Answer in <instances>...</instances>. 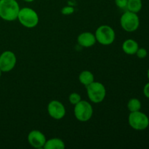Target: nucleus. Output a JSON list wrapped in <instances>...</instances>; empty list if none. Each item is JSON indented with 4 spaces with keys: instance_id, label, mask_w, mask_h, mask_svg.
Wrapping results in <instances>:
<instances>
[{
    "instance_id": "obj_5",
    "label": "nucleus",
    "mask_w": 149,
    "mask_h": 149,
    "mask_svg": "<svg viewBox=\"0 0 149 149\" xmlns=\"http://www.w3.org/2000/svg\"><path fill=\"white\" fill-rule=\"evenodd\" d=\"M74 113L77 120L81 122H86L93 116V106L89 102L81 100L74 106Z\"/></svg>"
},
{
    "instance_id": "obj_15",
    "label": "nucleus",
    "mask_w": 149,
    "mask_h": 149,
    "mask_svg": "<svg viewBox=\"0 0 149 149\" xmlns=\"http://www.w3.org/2000/svg\"><path fill=\"white\" fill-rule=\"evenodd\" d=\"M143 7L142 0H128L127 9L128 11L138 13Z\"/></svg>"
},
{
    "instance_id": "obj_20",
    "label": "nucleus",
    "mask_w": 149,
    "mask_h": 149,
    "mask_svg": "<svg viewBox=\"0 0 149 149\" xmlns=\"http://www.w3.org/2000/svg\"><path fill=\"white\" fill-rule=\"evenodd\" d=\"M128 0H115V4L119 9H127Z\"/></svg>"
},
{
    "instance_id": "obj_1",
    "label": "nucleus",
    "mask_w": 149,
    "mask_h": 149,
    "mask_svg": "<svg viewBox=\"0 0 149 149\" xmlns=\"http://www.w3.org/2000/svg\"><path fill=\"white\" fill-rule=\"evenodd\" d=\"M20 9L18 2L16 0H0V17L4 20H15Z\"/></svg>"
},
{
    "instance_id": "obj_18",
    "label": "nucleus",
    "mask_w": 149,
    "mask_h": 149,
    "mask_svg": "<svg viewBox=\"0 0 149 149\" xmlns=\"http://www.w3.org/2000/svg\"><path fill=\"white\" fill-rule=\"evenodd\" d=\"M135 55H137L138 58L140 59H143V58H146L148 55V52H147L146 49L143 47H141V48H138V49L137 50L136 53Z\"/></svg>"
},
{
    "instance_id": "obj_23",
    "label": "nucleus",
    "mask_w": 149,
    "mask_h": 149,
    "mask_svg": "<svg viewBox=\"0 0 149 149\" xmlns=\"http://www.w3.org/2000/svg\"><path fill=\"white\" fill-rule=\"evenodd\" d=\"M147 77H148V79H149V68L148 70V72H147Z\"/></svg>"
},
{
    "instance_id": "obj_3",
    "label": "nucleus",
    "mask_w": 149,
    "mask_h": 149,
    "mask_svg": "<svg viewBox=\"0 0 149 149\" xmlns=\"http://www.w3.org/2000/svg\"><path fill=\"white\" fill-rule=\"evenodd\" d=\"M96 40L100 45L108 46L113 43L116 39V33L112 27L108 25L99 26L95 33Z\"/></svg>"
},
{
    "instance_id": "obj_11",
    "label": "nucleus",
    "mask_w": 149,
    "mask_h": 149,
    "mask_svg": "<svg viewBox=\"0 0 149 149\" xmlns=\"http://www.w3.org/2000/svg\"><path fill=\"white\" fill-rule=\"evenodd\" d=\"M96 38L95 34L91 32H83L80 33L77 37V42L79 45L83 47H91L95 45Z\"/></svg>"
},
{
    "instance_id": "obj_7",
    "label": "nucleus",
    "mask_w": 149,
    "mask_h": 149,
    "mask_svg": "<svg viewBox=\"0 0 149 149\" xmlns=\"http://www.w3.org/2000/svg\"><path fill=\"white\" fill-rule=\"evenodd\" d=\"M129 125L135 130H144L149 126V119L146 113L141 111L130 112L128 117Z\"/></svg>"
},
{
    "instance_id": "obj_10",
    "label": "nucleus",
    "mask_w": 149,
    "mask_h": 149,
    "mask_svg": "<svg viewBox=\"0 0 149 149\" xmlns=\"http://www.w3.org/2000/svg\"><path fill=\"white\" fill-rule=\"evenodd\" d=\"M47 139L45 134L37 130H31L28 135V142L34 148H44Z\"/></svg>"
},
{
    "instance_id": "obj_2",
    "label": "nucleus",
    "mask_w": 149,
    "mask_h": 149,
    "mask_svg": "<svg viewBox=\"0 0 149 149\" xmlns=\"http://www.w3.org/2000/svg\"><path fill=\"white\" fill-rule=\"evenodd\" d=\"M17 19L22 26L27 29L36 27L39 22V17L37 13L30 7L20 8Z\"/></svg>"
},
{
    "instance_id": "obj_14",
    "label": "nucleus",
    "mask_w": 149,
    "mask_h": 149,
    "mask_svg": "<svg viewBox=\"0 0 149 149\" xmlns=\"http://www.w3.org/2000/svg\"><path fill=\"white\" fill-rule=\"evenodd\" d=\"M79 80L81 84L87 87L95 81V77L91 71H83L80 73L79 76Z\"/></svg>"
},
{
    "instance_id": "obj_21",
    "label": "nucleus",
    "mask_w": 149,
    "mask_h": 149,
    "mask_svg": "<svg viewBox=\"0 0 149 149\" xmlns=\"http://www.w3.org/2000/svg\"><path fill=\"white\" fill-rule=\"evenodd\" d=\"M143 94L146 97L149 99V82L146 83L143 87Z\"/></svg>"
},
{
    "instance_id": "obj_4",
    "label": "nucleus",
    "mask_w": 149,
    "mask_h": 149,
    "mask_svg": "<svg viewBox=\"0 0 149 149\" xmlns=\"http://www.w3.org/2000/svg\"><path fill=\"white\" fill-rule=\"evenodd\" d=\"M86 87L90 101L94 103H100L103 101L106 95V90L102 83L94 81Z\"/></svg>"
},
{
    "instance_id": "obj_19",
    "label": "nucleus",
    "mask_w": 149,
    "mask_h": 149,
    "mask_svg": "<svg viewBox=\"0 0 149 149\" xmlns=\"http://www.w3.org/2000/svg\"><path fill=\"white\" fill-rule=\"evenodd\" d=\"M74 13V8L71 6H65L61 10V13L64 15H69Z\"/></svg>"
},
{
    "instance_id": "obj_17",
    "label": "nucleus",
    "mask_w": 149,
    "mask_h": 149,
    "mask_svg": "<svg viewBox=\"0 0 149 149\" xmlns=\"http://www.w3.org/2000/svg\"><path fill=\"white\" fill-rule=\"evenodd\" d=\"M68 100L69 102L71 103V104L75 106L76 104L79 103V101L81 100V97L79 93H72L68 97Z\"/></svg>"
},
{
    "instance_id": "obj_24",
    "label": "nucleus",
    "mask_w": 149,
    "mask_h": 149,
    "mask_svg": "<svg viewBox=\"0 0 149 149\" xmlns=\"http://www.w3.org/2000/svg\"><path fill=\"white\" fill-rule=\"evenodd\" d=\"M1 73H2V71H1V70L0 69V77H1Z\"/></svg>"
},
{
    "instance_id": "obj_12",
    "label": "nucleus",
    "mask_w": 149,
    "mask_h": 149,
    "mask_svg": "<svg viewBox=\"0 0 149 149\" xmlns=\"http://www.w3.org/2000/svg\"><path fill=\"white\" fill-rule=\"evenodd\" d=\"M138 48H139L138 43L132 39H127L122 44V50L127 55H135Z\"/></svg>"
},
{
    "instance_id": "obj_22",
    "label": "nucleus",
    "mask_w": 149,
    "mask_h": 149,
    "mask_svg": "<svg viewBox=\"0 0 149 149\" xmlns=\"http://www.w3.org/2000/svg\"><path fill=\"white\" fill-rule=\"evenodd\" d=\"M24 1H26V2H32V1H33L34 0H23Z\"/></svg>"
},
{
    "instance_id": "obj_8",
    "label": "nucleus",
    "mask_w": 149,
    "mask_h": 149,
    "mask_svg": "<svg viewBox=\"0 0 149 149\" xmlns=\"http://www.w3.org/2000/svg\"><path fill=\"white\" fill-rule=\"evenodd\" d=\"M17 63L15 54L10 50H6L0 55V69L2 72H9L15 68Z\"/></svg>"
},
{
    "instance_id": "obj_9",
    "label": "nucleus",
    "mask_w": 149,
    "mask_h": 149,
    "mask_svg": "<svg viewBox=\"0 0 149 149\" xmlns=\"http://www.w3.org/2000/svg\"><path fill=\"white\" fill-rule=\"evenodd\" d=\"M47 112L52 119L60 120L65 116L66 111L65 106L61 102L54 100L49 102L48 104Z\"/></svg>"
},
{
    "instance_id": "obj_13",
    "label": "nucleus",
    "mask_w": 149,
    "mask_h": 149,
    "mask_svg": "<svg viewBox=\"0 0 149 149\" xmlns=\"http://www.w3.org/2000/svg\"><path fill=\"white\" fill-rule=\"evenodd\" d=\"M65 148V143L60 138H54L47 140L44 148L45 149H64Z\"/></svg>"
},
{
    "instance_id": "obj_16",
    "label": "nucleus",
    "mask_w": 149,
    "mask_h": 149,
    "mask_svg": "<svg viewBox=\"0 0 149 149\" xmlns=\"http://www.w3.org/2000/svg\"><path fill=\"white\" fill-rule=\"evenodd\" d=\"M141 102L138 98H131L127 103V109L130 112H135L141 111Z\"/></svg>"
},
{
    "instance_id": "obj_6",
    "label": "nucleus",
    "mask_w": 149,
    "mask_h": 149,
    "mask_svg": "<svg viewBox=\"0 0 149 149\" xmlns=\"http://www.w3.org/2000/svg\"><path fill=\"white\" fill-rule=\"evenodd\" d=\"M120 24L122 29L127 32L135 31L139 28L140 19L137 13L126 11L120 18Z\"/></svg>"
}]
</instances>
